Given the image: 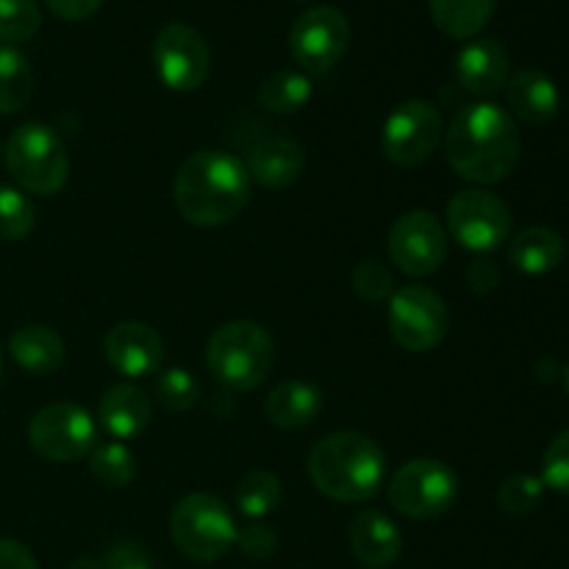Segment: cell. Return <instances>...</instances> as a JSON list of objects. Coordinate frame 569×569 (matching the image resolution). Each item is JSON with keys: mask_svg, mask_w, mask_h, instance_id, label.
<instances>
[{"mask_svg": "<svg viewBox=\"0 0 569 569\" xmlns=\"http://www.w3.org/2000/svg\"><path fill=\"white\" fill-rule=\"evenodd\" d=\"M520 131L515 117L495 103H470L445 133L448 161L465 181L498 183L520 161Z\"/></svg>", "mask_w": 569, "mask_h": 569, "instance_id": "obj_1", "label": "cell"}, {"mask_svg": "<svg viewBox=\"0 0 569 569\" xmlns=\"http://www.w3.org/2000/svg\"><path fill=\"white\" fill-rule=\"evenodd\" d=\"M248 167L228 150H198L176 176V206L189 226L217 228L242 214L250 200Z\"/></svg>", "mask_w": 569, "mask_h": 569, "instance_id": "obj_2", "label": "cell"}, {"mask_svg": "<svg viewBox=\"0 0 569 569\" xmlns=\"http://www.w3.org/2000/svg\"><path fill=\"white\" fill-rule=\"evenodd\" d=\"M306 470L317 492L326 498L339 503H365L376 498L387 481V456L365 433L339 431L311 448Z\"/></svg>", "mask_w": 569, "mask_h": 569, "instance_id": "obj_3", "label": "cell"}, {"mask_svg": "<svg viewBox=\"0 0 569 569\" xmlns=\"http://www.w3.org/2000/svg\"><path fill=\"white\" fill-rule=\"evenodd\" d=\"M276 342L259 322L233 320L217 328L206 345V367L228 389L250 392L270 376Z\"/></svg>", "mask_w": 569, "mask_h": 569, "instance_id": "obj_4", "label": "cell"}, {"mask_svg": "<svg viewBox=\"0 0 569 569\" xmlns=\"http://www.w3.org/2000/svg\"><path fill=\"white\" fill-rule=\"evenodd\" d=\"M6 167L17 187L28 194L50 198L61 192L70 176L67 148L56 128L44 122H22L6 142Z\"/></svg>", "mask_w": 569, "mask_h": 569, "instance_id": "obj_5", "label": "cell"}, {"mask_svg": "<svg viewBox=\"0 0 569 569\" xmlns=\"http://www.w3.org/2000/svg\"><path fill=\"white\" fill-rule=\"evenodd\" d=\"M237 520L217 495L194 492L178 500L170 515V539L187 559L209 565L237 545Z\"/></svg>", "mask_w": 569, "mask_h": 569, "instance_id": "obj_6", "label": "cell"}, {"mask_svg": "<svg viewBox=\"0 0 569 569\" xmlns=\"http://www.w3.org/2000/svg\"><path fill=\"white\" fill-rule=\"evenodd\" d=\"M387 498L398 515L411 520H433L459 498V476L439 459L406 461L389 478Z\"/></svg>", "mask_w": 569, "mask_h": 569, "instance_id": "obj_7", "label": "cell"}, {"mask_svg": "<svg viewBox=\"0 0 569 569\" xmlns=\"http://www.w3.org/2000/svg\"><path fill=\"white\" fill-rule=\"evenodd\" d=\"M98 442V426L92 415L78 403H50L33 415L28 426V445L33 453L53 465H72L92 453Z\"/></svg>", "mask_w": 569, "mask_h": 569, "instance_id": "obj_8", "label": "cell"}, {"mask_svg": "<svg viewBox=\"0 0 569 569\" xmlns=\"http://www.w3.org/2000/svg\"><path fill=\"white\" fill-rule=\"evenodd\" d=\"M389 333L409 353H428L448 337V306L428 287H400L389 298Z\"/></svg>", "mask_w": 569, "mask_h": 569, "instance_id": "obj_9", "label": "cell"}, {"mask_svg": "<svg viewBox=\"0 0 569 569\" xmlns=\"http://www.w3.org/2000/svg\"><path fill=\"white\" fill-rule=\"evenodd\" d=\"M442 114L431 100H406L392 114L381 133V150L392 164L420 167L442 142Z\"/></svg>", "mask_w": 569, "mask_h": 569, "instance_id": "obj_10", "label": "cell"}, {"mask_svg": "<svg viewBox=\"0 0 569 569\" xmlns=\"http://www.w3.org/2000/svg\"><path fill=\"white\" fill-rule=\"evenodd\" d=\"M350 44V22L333 6L303 11L289 31V53L309 76H322L339 64Z\"/></svg>", "mask_w": 569, "mask_h": 569, "instance_id": "obj_11", "label": "cell"}, {"mask_svg": "<svg viewBox=\"0 0 569 569\" xmlns=\"http://www.w3.org/2000/svg\"><path fill=\"white\" fill-rule=\"evenodd\" d=\"M153 70L172 92H194L206 83L211 67L209 44L187 22H170L153 39Z\"/></svg>", "mask_w": 569, "mask_h": 569, "instance_id": "obj_12", "label": "cell"}, {"mask_svg": "<svg viewBox=\"0 0 569 569\" xmlns=\"http://www.w3.org/2000/svg\"><path fill=\"white\" fill-rule=\"evenodd\" d=\"M450 237L472 253L500 248L511 231V211L498 194L483 189H465L448 203Z\"/></svg>", "mask_w": 569, "mask_h": 569, "instance_id": "obj_13", "label": "cell"}, {"mask_svg": "<svg viewBox=\"0 0 569 569\" xmlns=\"http://www.w3.org/2000/svg\"><path fill=\"white\" fill-rule=\"evenodd\" d=\"M445 256H448V233L431 211H409L389 231V259L406 276H431L442 267Z\"/></svg>", "mask_w": 569, "mask_h": 569, "instance_id": "obj_14", "label": "cell"}, {"mask_svg": "<svg viewBox=\"0 0 569 569\" xmlns=\"http://www.w3.org/2000/svg\"><path fill=\"white\" fill-rule=\"evenodd\" d=\"M103 356L120 376L148 378L164 365V342L148 322L128 320L106 333Z\"/></svg>", "mask_w": 569, "mask_h": 569, "instance_id": "obj_15", "label": "cell"}, {"mask_svg": "<svg viewBox=\"0 0 569 569\" xmlns=\"http://www.w3.org/2000/svg\"><path fill=\"white\" fill-rule=\"evenodd\" d=\"M511 61L498 39H472L456 56V81L476 98H492L509 83Z\"/></svg>", "mask_w": 569, "mask_h": 569, "instance_id": "obj_16", "label": "cell"}, {"mask_svg": "<svg viewBox=\"0 0 569 569\" xmlns=\"http://www.w3.org/2000/svg\"><path fill=\"white\" fill-rule=\"evenodd\" d=\"M350 550L356 559L370 569H383L395 565L403 550V537L400 528L389 520L383 511L365 509L350 520L348 528Z\"/></svg>", "mask_w": 569, "mask_h": 569, "instance_id": "obj_17", "label": "cell"}, {"mask_svg": "<svg viewBox=\"0 0 569 569\" xmlns=\"http://www.w3.org/2000/svg\"><path fill=\"white\" fill-rule=\"evenodd\" d=\"M150 415H153V403H150L148 392L133 383L111 387L98 406L100 428L117 442L139 437L150 426Z\"/></svg>", "mask_w": 569, "mask_h": 569, "instance_id": "obj_18", "label": "cell"}, {"mask_svg": "<svg viewBox=\"0 0 569 569\" xmlns=\"http://www.w3.org/2000/svg\"><path fill=\"white\" fill-rule=\"evenodd\" d=\"M248 176L264 189H287L300 178L306 156L289 137H267L253 148L248 159Z\"/></svg>", "mask_w": 569, "mask_h": 569, "instance_id": "obj_19", "label": "cell"}, {"mask_svg": "<svg viewBox=\"0 0 569 569\" xmlns=\"http://www.w3.org/2000/svg\"><path fill=\"white\" fill-rule=\"evenodd\" d=\"M509 109L528 126H545L559 114V89L545 72L520 70L506 83Z\"/></svg>", "mask_w": 569, "mask_h": 569, "instance_id": "obj_20", "label": "cell"}, {"mask_svg": "<svg viewBox=\"0 0 569 569\" xmlns=\"http://www.w3.org/2000/svg\"><path fill=\"white\" fill-rule=\"evenodd\" d=\"M322 406H326V398L320 387L309 381H283L270 392L264 411L267 420L281 431H300L322 415Z\"/></svg>", "mask_w": 569, "mask_h": 569, "instance_id": "obj_21", "label": "cell"}, {"mask_svg": "<svg viewBox=\"0 0 569 569\" xmlns=\"http://www.w3.org/2000/svg\"><path fill=\"white\" fill-rule=\"evenodd\" d=\"M9 356L31 376H50L64 365V342L44 326H26L9 337Z\"/></svg>", "mask_w": 569, "mask_h": 569, "instance_id": "obj_22", "label": "cell"}, {"mask_svg": "<svg viewBox=\"0 0 569 569\" xmlns=\"http://www.w3.org/2000/svg\"><path fill=\"white\" fill-rule=\"evenodd\" d=\"M509 261L526 276H545L565 261V239L545 226H531L509 244Z\"/></svg>", "mask_w": 569, "mask_h": 569, "instance_id": "obj_23", "label": "cell"}, {"mask_svg": "<svg viewBox=\"0 0 569 569\" xmlns=\"http://www.w3.org/2000/svg\"><path fill=\"white\" fill-rule=\"evenodd\" d=\"M431 20L445 37L472 39L492 20L495 0H428Z\"/></svg>", "mask_w": 569, "mask_h": 569, "instance_id": "obj_24", "label": "cell"}, {"mask_svg": "<svg viewBox=\"0 0 569 569\" xmlns=\"http://www.w3.org/2000/svg\"><path fill=\"white\" fill-rule=\"evenodd\" d=\"M311 78L298 70H278L267 76L259 87V100L272 114H295L311 100Z\"/></svg>", "mask_w": 569, "mask_h": 569, "instance_id": "obj_25", "label": "cell"}, {"mask_svg": "<svg viewBox=\"0 0 569 569\" xmlns=\"http://www.w3.org/2000/svg\"><path fill=\"white\" fill-rule=\"evenodd\" d=\"M33 94L31 61L11 44H0V114L26 109Z\"/></svg>", "mask_w": 569, "mask_h": 569, "instance_id": "obj_26", "label": "cell"}, {"mask_svg": "<svg viewBox=\"0 0 569 569\" xmlns=\"http://www.w3.org/2000/svg\"><path fill=\"white\" fill-rule=\"evenodd\" d=\"M237 509L239 515L250 517V520H261V517L272 515L283 498L281 478L270 470H253L239 481L237 487Z\"/></svg>", "mask_w": 569, "mask_h": 569, "instance_id": "obj_27", "label": "cell"}, {"mask_svg": "<svg viewBox=\"0 0 569 569\" xmlns=\"http://www.w3.org/2000/svg\"><path fill=\"white\" fill-rule=\"evenodd\" d=\"M89 467H92V476L111 489L128 487L137 476V459L128 450V445L117 442V439L94 445L92 456H89Z\"/></svg>", "mask_w": 569, "mask_h": 569, "instance_id": "obj_28", "label": "cell"}, {"mask_svg": "<svg viewBox=\"0 0 569 569\" xmlns=\"http://www.w3.org/2000/svg\"><path fill=\"white\" fill-rule=\"evenodd\" d=\"M37 226V209L22 189L0 187V239L20 242Z\"/></svg>", "mask_w": 569, "mask_h": 569, "instance_id": "obj_29", "label": "cell"}, {"mask_svg": "<svg viewBox=\"0 0 569 569\" xmlns=\"http://www.w3.org/2000/svg\"><path fill=\"white\" fill-rule=\"evenodd\" d=\"M42 28V11L37 0H0V42H28Z\"/></svg>", "mask_w": 569, "mask_h": 569, "instance_id": "obj_30", "label": "cell"}, {"mask_svg": "<svg viewBox=\"0 0 569 569\" xmlns=\"http://www.w3.org/2000/svg\"><path fill=\"white\" fill-rule=\"evenodd\" d=\"M153 395L167 411H189L198 403L200 389L192 372H187L183 367H170V370H161L156 376Z\"/></svg>", "mask_w": 569, "mask_h": 569, "instance_id": "obj_31", "label": "cell"}, {"mask_svg": "<svg viewBox=\"0 0 569 569\" xmlns=\"http://www.w3.org/2000/svg\"><path fill=\"white\" fill-rule=\"evenodd\" d=\"M545 498V483L542 478L537 476H511L500 483V492H498V503L506 515L511 517H522V515H531Z\"/></svg>", "mask_w": 569, "mask_h": 569, "instance_id": "obj_32", "label": "cell"}, {"mask_svg": "<svg viewBox=\"0 0 569 569\" xmlns=\"http://www.w3.org/2000/svg\"><path fill=\"white\" fill-rule=\"evenodd\" d=\"M353 292L359 295L365 303H381L383 298H392L395 278L387 264L376 259L361 261L353 270Z\"/></svg>", "mask_w": 569, "mask_h": 569, "instance_id": "obj_33", "label": "cell"}, {"mask_svg": "<svg viewBox=\"0 0 569 569\" xmlns=\"http://www.w3.org/2000/svg\"><path fill=\"white\" fill-rule=\"evenodd\" d=\"M542 483L569 498V428L550 442L542 459Z\"/></svg>", "mask_w": 569, "mask_h": 569, "instance_id": "obj_34", "label": "cell"}, {"mask_svg": "<svg viewBox=\"0 0 569 569\" xmlns=\"http://www.w3.org/2000/svg\"><path fill=\"white\" fill-rule=\"evenodd\" d=\"M103 569H156L153 559H150L148 548L131 539H122V542L111 545L109 550L100 559Z\"/></svg>", "mask_w": 569, "mask_h": 569, "instance_id": "obj_35", "label": "cell"}, {"mask_svg": "<svg viewBox=\"0 0 569 569\" xmlns=\"http://www.w3.org/2000/svg\"><path fill=\"white\" fill-rule=\"evenodd\" d=\"M237 545L248 559H270L278 550V537L270 526L253 522V526L242 528V531L237 533Z\"/></svg>", "mask_w": 569, "mask_h": 569, "instance_id": "obj_36", "label": "cell"}, {"mask_svg": "<svg viewBox=\"0 0 569 569\" xmlns=\"http://www.w3.org/2000/svg\"><path fill=\"white\" fill-rule=\"evenodd\" d=\"M44 3H48V9L53 11L56 17H61V20L81 22L89 20V17L103 6V0H44Z\"/></svg>", "mask_w": 569, "mask_h": 569, "instance_id": "obj_37", "label": "cell"}, {"mask_svg": "<svg viewBox=\"0 0 569 569\" xmlns=\"http://www.w3.org/2000/svg\"><path fill=\"white\" fill-rule=\"evenodd\" d=\"M0 569H39V565L22 542L0 539Z\"/></svg>", "mask_w": 569, "mask_h": 569, "instance_id": "obj_38", "label": "cell"}, {"mask_svg": "<svg viewBox=\"0 0 569 569\" xmlns=\"http://www.w3.org/2000/svg\"><path fill=\"white\" fill-rule=\"evenodd\" d=\"M467 281H470L472 292L487 295L500 283V272L489 259H478V261H472L470 272H467Z\"/></svg>", "mask_w": 569, "mask_h": 569, "instance_id": "obj_39", "label": "cell"}, {"mask_svg": "<svg viewBox=\"0 0 569 569\" xmlns=\"http://www.w3.org/2000/svg\"><path fill=\"white\" fill-rule=\"evenodd\" d=\"M70 569H103V567H100L98 559H89V556H81V559L72 561Z\"/></svg>", "mask_w": 569, "mask_h": 569, "instance_id": "obj_40", "label": "cell"}, {"mask_svg": "<svg viewBox=\"0 0 569 569\" xmlns=\"http://www.w3.org/2000/svg\"><path fill=\"white\" fill-rule=\"evenodd\" d=\"M565 389H567V395H569V365H567V370H565Z\"/></svg>", "mask_w": 569, "mask_h": 569, "instance_id": "obj_41", "label": "cell"}, {"mask_svg": "<svg viewBox=\"0 0 569 569\" xmlns=\"http://www.w3.org/2000/svg\"><path fill=\"white\" fill-rule=\"evenodd\" d=\"M0 372H3V353H0Z\"/></svg>", "mask_w": 569, "mask_h": 569, "instance_id": "obj_42", "label": "cell"}]
</instances>
